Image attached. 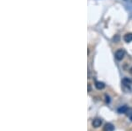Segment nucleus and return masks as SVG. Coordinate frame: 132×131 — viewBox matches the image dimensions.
<instances>
[{
  "instance_id": "obj_2",
  "label": "nucleus",
  "mask_w": 132,
  "mask_h": 131,
  "mask_svg": "<svg viewBox=\"0 0 132 131\" xmlns=\"http://www.w3.org/2000/svg\"><path fill=\"white\" fill-rule=\"evenodd\" d=\"M101 124H102V121H101V119L96 118V119H94L93 121H92V126H93L94 128H99V127H101Z\"/></svg>"
},
{
  "instance_id": "obj_8",
  "label": "nucleus",
  "mask_w": 132,
  "mask_h": 131,
  "mask_svg": "<svg viewBox=\"0 0 132 131\" xmlns=\"http://www.w3.org/2000/svg\"><path fill=\"white\" fill-rule=\"evenodd\" d=\"M126 115H128V116L131 117L132 116V108H129L127 111V113H126Z\"/></svg>"
},
{
  "instance_id": "obj_7",
  "label": "nucleus",
  "mask_w": 132,
  "mask_h": 131,
  "mask_svg": "<svg viewBox=\"0 0 132 131\" xmlns=\"http://www.w3.org/2000/svg\"><path fill=\"white\" fill-rule=\"evenodd\" d=\"M122 84H123L124 85L129 86V85H131L132 84V80L129 78H124L123 79H122Z\"/></svg>"
},
{
  "instance_id": "obj_9",
  "label": "nucleus",
  "mask_w": 132,
  "mask_h": 131,
  "mask_svg": "<svg viewBox=\"0 0 132 131\" xmlns=\"http://www.w3.org/2000/svg\"><path fill=\"white\" fill-rule=\"evenodd\" d=\"M106 99H107V100H106V101H107V103H109V101H110V100H109V97L108 96H106Z\"/></svg>"
},
{
  "instance_id": "obj_6",
  "label": "nucleus",
  "mask_w": 132,
  "mask_h": 131,
  "mask_svg": "<svg viewBox=\"0 0 132 131\" xmlns=\"http://www.w3.org/2000/svg\"><path fill=\"white\" fill-rule=\"evenodd\" d=\"M124 41H125L126 42H132V33H126L125 35H124Z\"/></svg>"
},
{
  "instance_id": "obj_11",
  "label": "nucleus",
  "mask_w": 132,
  "mask_h": 131,
  "mask_svg": "<svg viewBox=\"0 0 132 131\" xmlns=\"http://www.w3.org/2000/svg\"><path fill=\"white\" fill-rule=\"evenodd\" d=\"M129 72H130V74H132V67L130 68V70H129Z\"/></svg>"
},
{
  "instance_id": "obj_3",
  "label": "nucleus",
  "mask_w": 132,
  "mask_h": 131,
  "mask_svg": "<svg viewBox=\"0 0 132 131\" xmlns=\"http://www.w3.org/2000/svg\"><path fill=\"white\" fill-rule=\"evenodd\" d=\"M114 127L113 126V124H111V123H107V124L105 125L104 127V131H114Z\"/></svg>"
},
{
  "instance_id": "obj_1",
  "label": "nucleus",
  "mask_w": 132,
  "mask_h": 131,
  "mask_svg": "<svg viewBox=\"0 0 132 131\" xmlns=\"http://www.w3.org/2000/svg\"><path fill=\"white\" fill-rule=\"evenodd\" d=\"M116 58L119 60V61H121L122 58L124 57V55H125V51H124L123 49H118L117 51L116 52Z\"/></svg>"
},
{
  "instance_id": "obj_10",
  "label": "nucleus",
  "mask_w": 132,
  "mask_h": 131,
  "mask_svg": "<svg viewBox=\"0 0 132 131\" xmlns=\"http://www.w3.org/2000/svg\"><path fill=\"white\" fill-rule=\"evenodd\" d=\"M88 91H91V85H88Z\"/></svg>"
},
{
  "instance_id": "obj_5",
  "label": "nucleus",
  "mask_w": 132,
  "mask_h": 131,
  "mask_svg": "<svg viewBox=\"0 0 132 131\" xmlns=\"http://www.w3.org/2000/svg\"><path fill=\"white\" fill-rule=\"evenodd\" d=\"M95 87L97 88L98 90H102L105 88V84L102 83V82L100 81H96L95 82Z\"/></svg>"
},
{
  "instance_id": "obj_12",
  "label": "nucleus",
  "mask_w": 132,
  "mask_h": 131,
  "mask_svg": "<svg viewBox=\"0 0 132 131\" xmlns=\"http://www.w3.org/2000/svg\"><path fill=\"white\" fill-rule=\"evenodd\" d=\"M130 120H131V121H132V116L130 117Z\"/></svg>"
},
{
  "instance_id": "obj_4",
  "label": "nucleus",
  "mask_w": 132,
  "mask_h": 131,
  "mask_svg": "<svg viewBox=\"0 0 132 131\" xmlns=\"http://www.w3.org/2000/svg\"><path fill=\"white\" fill-rule=\"evenodd\" d=\"M128 109H129V107H128L127 106H121V107L118 108L117 112L120 114H126L128 111Z\"/></svg>"
}]
</instances>
